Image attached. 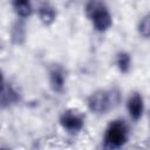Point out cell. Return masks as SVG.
Masks as SVG:
<instances>
[{
	"label": "cell",
	"instance_id": "cell-1",
	"mask_svg": "<svg viewBox=\"0 0 150 150\" xmlns=\"http://www.w3.org/2000/svg\"><path fill=\"white\" fill-rule=\"evenodd\" d=\"M88 18L97 32H105L111 26V15L101 0H89L86 6Z\"/></svg>",
	"mask_w": 150,
	"mask_h": 150
},
{
	"label": "cell",
	"instance_id": "cell-2",
	"mask_svg": "<svg viewBox=\"0 0 150 150\" xmlns=\"http://www.w3.org/2000/svg\"><path fill=\"white\" fill-rule=\"evenodd\" d=\"M118 101H120V95L117 91L100 90V91L94 93L89 97L88 107L95 114H105L111 108H114Z\"/></svg>",
	"mask_w": 150,
	"mask_h": 150
},
{
	"label": "cell",
	"instance_id": "cell-3",
	"mask_svg": "<svg viewBox=\"0 0 150 150\" xmlns=\"http://www.w3.org/2000/svg\"><path fill=\"white\" fill-rule=\"evenodd\" d=\"M104 144L108 148H121L128 141V127L122 120L112 121L104 134Z\"/></svg>",
	"mask_w": 150,
	"mask_h": 150
},
{
	"label": "cell",
	"instance_id": "cell-4",
	"mask_svg": "<svg viewBox=\"0 0 150 150\" xmlns=\"http://www.w3.org/2000/svg\"><path fill=\"white\" fill-rule=\"evenodd\" d=\"M60 123L64 130H67L68 132H71V134L79 132L83 127L82 117L79 114H76L75 111H70V110L64 111L61 115Z\"/></svg>",
	"mask_w": 150,
	"mask_h": 150
},
{
	"label": "cell",
	"instance_id": "cell-5",
	"mask_svg": "<svg viewBox=\"0 0 150 150\" xmlns=\"http://www.w3.org/2000/svg\"><path fill=\"white\" fill-rule=\"evenodd\" d=\"M127 108H128V112L132 120H135V121L139 120L143 114V108H144L142 96L138 93H134L128 100Z\"/></svg>",
	"mask_w": 150,
	"mask_h": 150
},
{
	"label": "cell",
	"instance_id": "cell-6",
	"mask_svg": "<svg viewBox=\"0 0 150 150\" xmlns=\"http://www.w3.org/2000/svg\"><path fill=\"white\" fill-rule=\"evenodd\" d=\"M49 82H50V87L54 91H56V93L62 91L63 87H64L63 73L60 69H53L50 71V75H49Z\"/></svg>",
	"mask_w": 150,
	"mask_h": 150
},
{
	"label": "cell",
	"instance_id": "cell-7",
	"mask_svg": "<svg viewBox=\"0 0 150 150\" xmlns=\"http://www.w3.org/2000/svg\"><path fill=\"white\" fill-rule=\"evenodd\" d=\"M18 94L16 91L12 88V87H6L5 84L2 86V90H1V103L2 107L13 104L18 101Z\"/></svg>",
	"mask_w": 150,
	"mask_h": 150
},
{
	"label": "cell",
	"instance_id": "cell-8",
	"mask_svg": "<svg viewBox=\"0 0 150 150\" xmlns=\"http://www.w3.org/2000/svg\"><path fill=\"white\" fill-rule=\"evenodd\" d=\"M13 7L18 15L26 18L32 13V6L29 0H13Z\"/></svg>",
	"mask_w": 150,
	"mask_h": 150
},
{
	"label": "cell",
	"instance_id": "cell-9",
	"mask_svg": "<svg viewBox=\"0 0 150 150\" xmlns=\"http://www.w3.org/2000/svg\"><path fill=\"white\" fill-rule=\"evenodd\" d=\"M55 11L53 7L48 6V5H43L40 7L39 9V16L41 19V21L46 25H49L52 23L54 20H55Z\"/></svg>",
	"mask_w": 150,
	"mask_h": 150
},
{
	"label": "cell",
	"instance_id": "cell-10",
	"mask_svg": "<svg viewBox=\"0 0 150 150\" xmlns=\"http://www.w3.org/2000/svg\"><path fill=\"white\" fill-rule=\"evenodd\" d=\"M117 67L122 73H127L130 69V64H131V60L130 56L127 53H120L117 55V60H116Z\"/></svg>",
	"mask_w": 150,
	"mask_h": 150
},
{
	"label": "cell",
	"instance_id": "cell-11",
	"mask_svg": "<svg viewBox=\"0 0 150 150\" xmlns=\"http://www.w3.org/2000/svg\"><path fill=\"white\" fill-rule=\"evenodd\" d=\"M138 32L144 38H150V14L143 16L138 23Z\"/></svg>",
	"mask_w": 150,
	"mask_h": 150
}]
</instances>
